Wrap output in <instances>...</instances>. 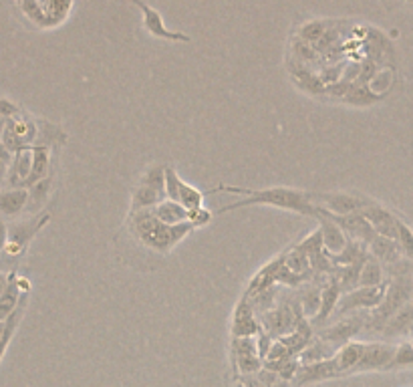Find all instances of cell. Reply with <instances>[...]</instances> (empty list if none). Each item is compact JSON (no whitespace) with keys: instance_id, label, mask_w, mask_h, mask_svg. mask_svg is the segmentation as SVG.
I'll list each match as a JSON object with an SVG mask.
<instances>
[{"instance_id":"ba28073f","label":"cell","mask_w":413,"mask_h":387,"mask_svg":"<svg viewBox=\"0 0 413 387\" xmlns=\"http://www.w3.org/2000/svg\"><path fill=\"white\" fill-rule=\"evenodd\" d=\"M395 355V347L389 343H367L363 353V359L359 361L355 374H363V371H389L391 361Z\"/></svg>"},{"instance_id":"6da1fadb","label":"cell","mask_w":413,"mask_h":387,"mask_svg":"<svg viewBox=\"0 0 413 387\" xmlns=\"http://www.w3.org/2000/svg\"><path fill=\"white\" fill-rule=\"evenodd\" d=\"M214 192H230V194H244L246 198L222 206L218 214L232 212V210H240L246 206H276L282 210H290V212L302 214V216H313L316 218V204L311 198V192H302V190H294V187H264V190H248V187H236V186H218Z\"/></svg>"},{"instance_id":"f1b7e54d","label":"cell","mask_w":413,"mask_h":387,"mask_svg":"<svg viewBox=\"0 0 413 387\" xmlns=\"http://www.w3.org/2000/svg\"><path fill=\"white\" fill-rule=\"evenodd\" d=\"M301 307L304 315H311L314 319L321 311V290L314 287L307 288L301 297Z\"/></svg>"},{"instance_id":"ab89813d","label":"cell","mask_w":413,"mask_h":387,"mask_svg":"<svg viewBox=\"0 0 413 387\" xmlns=\"http://www.w3.org/2000/svg\"><path fill=\"white\" fill-rule=\"evenodd\" d=\"M272 387H292V383H290V381H282V379H280V381H278V383H275Z\"/></svg>"},{"instance_id":"8d00e7d4","label":"cell","mask_w":413,"mask_h":387,"mask_svg":"<svg viewBox=\"0 0 413 387\" xmlns=\"http://www.w3.org/2000/svg\"><path fill=\"white\" fill-rule=\"evenodd\" d=\"M6 242H9V228H6V224H4L2 214H0V250H4Z\"/></svg>"},{"instance_id":"d6a6232c","label":"cell","mask_w":413,"mask_h":387,"mask_svg":"<svg viewBox=\"0 0 413 387\" xmlns=\"http://www.w3.org/2000/svg\"><path fill=\"white\" fill-rule=\"evenodd\" d=\"M294 355L288 351V347L285 343H280L278 339H275V343H272V347L268 351V355H266V359L264 363H280V361H287V359H292Z\"/></svg>"},{"instance_id":"e0dca14e","label":"cell","mask_w":413,"mask_h":387,"mask_svg":"<svg viewBox=\"0 0 413 387\" xmlns=\"http://www.w3.org/2000/svg\"><path fill=\"white\" fill-rule=\"evenodd\" d=\"M365 347H367V343H363V341H349L337 351L335 359L341 367V374H355L357 365L363 359Z\"/></svg>"},{"instance_id":"4316f807","label":"cell","mask_w":413,"mask_h":387,"mask_svg":"<svg viewBox=\"0 0 413 387\" xmlns=\"http://www.w3.org/2000/svg\"><path fill=\"white\" fill-rule=\"evenodd\" d=\"M285 264H287L288 268L294 273V275H299L304 278V273L307 271H311L313 266H311V258H309V254L301 250L299 246H294V249H290L285 254Z\"/></svg>"},{"instance_id":"d4e9b609","label":"cell","mask_w":413,"mask_h":387,"mask_svg":"<svg viewBox=\"0 0 413 387\" xmlns=\"http://www.w3.org/2000/svg\"><path fill=\"white\" fill-rule=\"evenodd\" d=\"M50 186H53V178L47 175L45 180L37 182L35 186L28 187V204H26V212H37L38 208L45 206L47 196H49Z\"/></svg>"},{"instance_id":"7c38bea8","label":"cell","mask_w":413,"mask_h":387,"mask_svg":"<svg viewBox=\"0 0 413 387\" xmlns=\"http://www.w3.org/2000/svg\"><path fill=\"white\" fill-rule=\"evenodd\" d=\"M369 220V224L375 228V232L379 236L391 238V240H397V216L387 210L385 206L373 202L369 208H365L361 212Z\"/></svg>"},{"instance_id":"52a82bcc","label":"cell","mask_w":413,"mask_h":387,"mask_svg":"<svg viewBox=\"0 0 413 387\" xmlns=\"http://www.w3.org/2000/svg\"><path fill=\"white\" fill-rule=\"evenodd\" d=\"M260 331H263V325L256 319V311L248 300V295H244L232 317V339L256 337Z\"/></svg>"},{"instance_id":"277c9868","label":"cell","mask_w":413,"mask_h":387,"mask_svg":"<svg viewBox=\"0 0 413 387\" xmlns=\"http://www.w3.org/2000/svg\"><path fill=\"white\" fill-rule=\"evenodd\" d=\"M409 297H412V285H409V280H405V278L393 280V283L387 287V293H385L383 302L375 309V315H373L371 323H373L379 331H383L385 325H387L389 319L400 311L401 307H405V305L409 302Z\"/></svg>"},{"instance_id":"74e56055","label":"cell","mask_w":413,"mask_h":387,"mask_svg":"<svg viewBox=\"0 0 413 387\" xmlns=\"http://www.w3.org/2000/svg\"><path fill=\"white\" fill-rule=\"evenodd\" d=\"M9 168H11V163L4 162V160H0V184H6V175H9Z\"/></svg>"},{"instance_id":"836d02e7","label":"cell","mask_w":413,"mask_h":387,"mask_svg":"<svg viewBox=\"0 0 413 387\" xmlns=\"http://www.w3.org/2000/svg\"><path fill=\"white\" fill-rule=\"evenodd\" d=\"M256 347H258V355H260V359H266V355H268V351H270V347H272V343H275V341H272V337H270V335H268V333H266V331H260V333H258V335H256Z\"/></svg>"},{"instance_id":"60d3db41","label":"cell","mask_w":413,"mask_h":387,"mask_svg":"<svg viewBox=\"0 0 413 387\" xmlns=\"http://www.w3.org/2000/svg\"><path fill=\"white\" fill-rule=\"evenodd\" d=\"M234 387H246V386H244L242 381H238V383H236V386H234Z\"/></svg>"},{"instance_id":"d590c367","label":"cell","mask_w":413,"mask_h":387,"mask_svg":"<svg viewBox=\"0 0 413 387\" xmlns=\"http://www.w3.org/2000/svg\"><path fill=\"white\" fill-rule=\"evenodd\" d=\"M238 381H242V383H244V386H246V387H266L263 383V381H260V377H258V375H256V374L240 375Z\"/></svg>"},{"instance_id":"5bb4252c","label":"cell","mask_w":413,"mask_h":387,"mask_svg":"<svg viewBox=\"0 0 413 387\" xmlns=\"http://www.w3.org/2000/svg\"><path fill=\"white\" fill-rule=\"evenodd\" d=\"M369 254L375 256L379 263L385 264H397L403 258V250H401L400 242L397 240H391V238L379 236V234L369 244Z\"/></svg>"},{"instance_id":"7402d4cb","label":"cell","mask_w":413,"mask_h":387,"mask_svg":"<svg viewBox=\"0 0 413 387\" xmlns=\"http://www.w3.org/2000/svg\"><path fill=\"white\" fill-rule=\"evenodd\" d=\"M413 323V305L407 302L405 307H401L400 311L395 312L387 321V325L383 329V335L393 337V335H401V333H409Z\"/></svg>"},{"instance_id":"2e32d148","label":"cell","mask_w":413,"mask_h":387,"mask_svg":"<svg viewBox=\"0 0 413 387\" xmlns=\"http://www.w3.org/2000/svg\"><path fill=\"white\" fill-rule=\"evenodd\" d=\"M163 200H167L165 192L158 190V187L148 186L143 182H139V186L133 190L131 194V210L129 212H138V210H151L158 204H162Z\"/></svg>"},{"instance_id":"7a4b0ae2","label":"cell","mask_w":413,"mask_h":387,"mask_svg":"<svg viewBox=\"0 0 413 387\" xmlns=\"http://www.w3.org/2000/svg\"><path fill=\"white\" fill-rule=\"evenodd\" d=\"M127 226H129L131 234L138 238L141 244L153 250H160V252L172 250L180 240H184L196 228L192 220L175 226L163 224L162 220L153 214V210L129 212Z\"/></svg>"},{"instance_id":"603a6c76","label":"cell","mask_w":413,"mask_h":387,"mask_svg":"<svg viewBox=\"0 0 413 387\" xmlns=\"http://www.w3.org/2000/svg\"><path fill=\"white\" fill-rule=\"evenodd\" d=\"M18 305H21V288H18L16 276L13 273L9 287H6V290L0 297V321H6L18 309Z\"/></svg>"},{"instance_id":"8992f818","label":"cell","mask_w":413,"mask_h":387,"mask_svg":"<svg viewBox=\"0 0 413 387\" xmlns=\"http://www.w3.org/2000/svg\"><path fill=\"white\" fill-rule=\"evenodd\" d=\"M49 222V214H43L38 218H33V220H25V222H18V224H13L9 228V242H6V254H21L25 246L35 238L38 230L43 226Z\"/></svg>"},{"instance_id":"b9f144b4","label":"cell","mask_w":413,"mask_h":387,"mask_svg":"<svg viewBox=\"0 0 413 387\" xmlns=\"http://www.w3.org/2000/svg\"><path fill=\"white\" fill-rule=\"evenodd\" d=\"M409 333H412V335H413V323H412V329H409Z\"/></svg>"},{"instance_id":"7bdbcfd3","label":"cell","mask_w":413,"mask_h":387,"mask_svg":"<svg viewBox=\"0 0 413 387\" xmlns=\"http://www.w3.org/2000/svg\"><path fill=\"white\" fill-rule=\"evenodd\" d=\"M409 2H413V0H409Z\"/></svg>"},{"instance_id":"9a60e30c","label":"cell","mask_w":413,"mask_h":387,"mask_svg":"<svg viewBox=\"0 0 413 387\" xmlns=\"http://www.w3.org/2000/svg\"><path fill=\"white\" fill-rule=\"evenodd\" d=\"M28 204V187H9L0 192V214L6 218H14L26 210Z\"/></svg>"},{"instance_id":"1f68e13d","label":"cell","mask_w":413,"mask_h":387,"mask_svg":"<svg viewBox=\"0 0 413 387\" xmlns=\"http://www.w3.org/2000/svg\"><path fill=\"white\" fill-rule=\"evenodd\" d=\"M413 365V343L412 341H405L395 347V355H393V361L389 369H397V367H407Z\"/></svg>"},{"instance_id":"e575fe53","label":"cell","mask_w":413,"mask_h":387,"mask_svg":"<svg viewBox=\"0 0 413 387\" xmlns=\"http://www.w3.org/2000/svg\"><path fill=\"white\" fill-rule=\"evenodd\" d=\"M0 115H4V117H14V115H18V107L14 105V103H11V101L2 99L0 97Z\"/></svg>"},{"instance_id":"f35d334b","label":"cell","mask_w":413,"mask_h":387,"mask_svg":"<svg viewBox=\"0 0 413 387\" xmlns=\"http://www.w3.org/2000/svg\"><path fill=\"white\" fill-rule=\"evenodd\" d=\"M9 283H11V276H6L4 273H0V297H2V293L6 290Z\"/></svg>"},{"instance_id":"83f0119b","label":"cell","mask_w":413,"mask_h":387,"mask_svg":"<svg viewBox=\"0 0 413 387\" xmlns=\"http://www.w3.org/2000/svg\"><path fill=\"white\" fill-rule=\"evenodd\" d=\"M381 97L377 95V93H373L371 89H369V85H351L349 93H347V97L343 101H347V103H351V105H357V107H367V105H371V103H375V101H379Z\"/></svg>"},{"instance_id":"ac0fdd59","label":"cell","mask_w":413,"mask_h":387,"mask_svg":"<svg viewBox=\"0 0 413 387\" xmlns=\"http://www.w3.org/2000/svg\"><path fill=\"white\" fill-rule=\"evenodd\" d=\"M153 214L162 220L163 224L167 226H175V224H182V222H188L189 218H192V212L186 210L182 204H177L174 200H163L162 204H158L155 208H151Z\"/></svg>"},{"instance_id":"3957f363","label":"cell","mask_w":413,"mask_h":387,"mask_svg":"<svg viewBox=\"0 0 413 387\" xmlns=\"http://www.w3.org/2000/svg\"><path fill=\"white\" fill-rule=\"evenodd\" d=\"M313 202H321V208L335 216H349V214L363 212L369 208L373 200L365 198L361 194L351 192H323V194H311Z\"/></svg>"},{"instance_id":"d6986e66","label":"cell","mask_w":413,"mask_h":387,"mask_svg":"<svg viewBox=\"0 0 413 387\" xmlns=\"http://www.w3.org/2000/svg\"><path fill=\"white\" fill-rule=\"evenodd\" d=\"M337 347L325 339H313V343L299 355V361H301V365L326 361V359H333L337 355Z\"/></svg>"},{"instance_id":"484cf974","label":"cell","mask_w":413,"mask_h":387,"mask_svg":"<svg viewBox=\"0 0 413 387\" xmlns=\"http://www.w3.org/2000/svg\"><path fill=\"white\" fill-rule=\"evenodd\" d=\"M177 204H182L189 212H198V210L204 208V194H202L198 187L189 186L186 182H180Z\"/></svg>"},{"instance_id":"30bf717a","label":"cell","mask_w":413,"mask_h":387,"mask_svg":"<svg viewBox=\"0 0 413 387\" xmlns=\"http://www.w3.org/2000/svg\"><path fill=\"white\" fill-rule=\"evenodd\" d=\"M369 319L363 317V315H357V317H351V319H345V321H341L337 325L329 327L325 331H321V335L319 339H325L329 343H333L337 349H341L345 343H349L353 341V337L361 331L365 327Z\"/></svg>"},{"instance_id":"4dcf8cb0","label":"cell","mask_w":413,"mask_h":387,"mask_svg":"<svg viewBox=\"0 0 413 387\" xmlns=\"http://www.w3.org/2000/svg\"><path fill=\"white\" fill-rule=\"evenodd\" d=\"M397 242L403 250V256L413 261V230L401 218H397Z\"/></svg>"},{"instance_id":"ffe728a7","label":"cell","mask_w":413,"mask_h":387,"mask_svg":"<svg viewBox=\"0 0 413 387\" xmlns=\"http://www.w3.org/2000/svg\"><path fill=\"white\" fill-rule=\"evenodd\" d=\"M50 168V150L49 146H33V170L26 180L25 187L35 186L37 182L49 175Z\"/></svg>"},{"instance_id":"f546056e","label":"cell","mask_w":413,"mask_h":387,"mask_svg":"<svg viewBox=\"0 0 413 387\" xmlns=\"http://www.w3.org/2000/svg\"><path fill=\"white\" fill-rule=\"evenodd\" d=\"M329 33V23L325 21H311L301 28V38L307 43H319Z\"/></svg>"},{"instance_id":"4fadbf2b","label":"cell","mask_w":413,"mask_h":387,"mask_svg":"<svg viewBox=\"0 0 413 387\" xmlns=\"http://www.w3.org/2000/svg\"><path fill=\"white\" fill-rule=\"evenodd\" d=\"M316 220H319V224H321L319 226V232H321V236H323V246H325L326 252L338 254V252H343V250L347 249L349 238L345 234V230H343L333 218H329L326 214L316 212Z\"/></svg>"},{"instance_id":"cb8c5ba5","label":"cell","mask_w":413,"mask_h":387,"mask_svg":"<svg viewBox=\"0 0 413 387\" xmlns=\"http://www.w3.org/2000/svg\"><path fill=\"white\" fill-rule=\"evenodd\" d=\"M381 285H383V266L375 256L369 254L359 273V287H381Z\"/></svg>"},{"instance_id":"44dd1931","label":"cell","mask_w":413,"mask_h":387,"mask_svg":"<svg viewBox=\"0 0 413 387\" xmlns=\"http://www.w3.org/2000/svg\"><path fill=\"white\" fill-rule=\"evenodd\" d=\"M341 290H343V288L338 287L337 280L329 283V285L321 290V311H319V315L313 319L314 323H325L326 319L337 311V305L338 300H341Z\"/></svg>"},{"instance_id":"8fae6325","label":"cell","mask_w":413,"mask_h":387,"mask_svg":"<svg viewBox=\"0 0 413 387\" xmlns=\"http://www.w3.org/2000/svg\"><path fill=\"white\" fill-rule=\"evenodd\" d=\"M341 367H338L337 359H326L321 363H311V365H301L297 379L292 381V387H302L304 383H316V381H325V379H333L338 377Z\"/></svg>"},{"instance_id":"5b68a950","label":"cell","mask_w":413,"mask_h":387,"mask_svg":"<svg viewBox=\"0 0 413 387\" xmlns=\"http://www.w3.org/2000/svg\"><path fill=\"white\" fill-rule=\"evenodd\" d=\"M387 283H383L381 287H357L345 293L337 305L338 315H345V312L357 311V309H369V311H375L377 307L383 302L385 299V293H387Z\"/></svg>"},{"instance_id":"9c48e42d","label":"cell","mask_w":413,"mask_h":387,"mask_svg":"<svg viewBox=\"0 0 413 387\" xmlns=\"http://www.w3.org/2000/svg\"><path fill=\"white\" fill-rule=\"evenodd\" d=\"M131 2H133L139 11H141V14H143V28L150 33L151 37L163 38V40H174V43H189L188 35L167 31V26L163 25L162 14L158 13V11H153L150 4H145L143 0H131Z\"/></svg>"}]
</instances>
